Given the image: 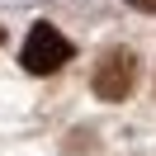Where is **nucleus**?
<instances>
[{"label":"nucleus","mask_w":156,"mask_h":156,"mask_svg":"<svg viewBox=\"0 0 156 156\" xmlns=\"http://www.w3.org/2000/svg\"><path fill=\"white\" fill-rule=\"evenodd\" d=\"M90 85H95V95L109 99V104L128 99V95H133V85H137V57H133L128 48H109L104 57H99Z\"/></svg>","instance_id":"nucleus-1"},{"label":"nucleus","mask_w":156,"mask_h":156,"mask_svg":"<svg viewBox=\"0 0 156 156\" xmlns=\"http://www.w3.org/2000/svg\"><path fill=\"white\" fill-rule=\"evenodd\" d=\"M19 62H24V71H33V76H48V71H57V66L71 62V43L62 38L52 24H33L29 38H24Z\"/></svg>","instance_id":"nucleus-2"},{"label":"nucleus","mask_w":156,"mask_h":156,"mask_svg":"<svg viewBox=\"0 0 156 156\" xmlns=\"http://www.w3.org/2000/svg\"><path fill=\"white\" fill-rule=\"evenodd\" d=\"M133 10H147V14H156V0H128Z\"/></svg>","instance_id":"nucleus-3"}]
</instances>
